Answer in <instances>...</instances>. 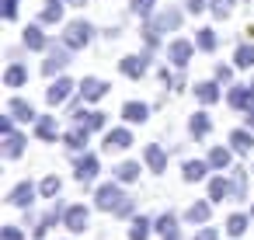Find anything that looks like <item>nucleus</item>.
Segmentation results:
<instances>
[{"instance_id":"obj_1","label":"nucleus","mask_w":254,"mask_h":240,"mask_svg":"<svg viewBox=\"0 0 254 240\" xmlns=\"http://www.w3.org/2000/svg\"><path fill=\"white\" fill-rule=\"evenodd\" d=\"M91 35H94V28H91L87 21H70L66 32H63V42H66L70 49H84V46L91 42Z\"/></svg>"},{"instance_id":"obj_2","label":"nucleus","mask_w":254,"mask_h":240,"mask_svg":"<svg viewBox=\"0 0 254 240\" xmlns=\"http://www.w3.org/2000/svg\"><path fill=\"white\" fill-rule=\"evenodd\" d=\"M126 195H122V188H119V181H108V184H101L98 188V195H94V205L98 209H119V202H122Z\"/></svg>"},{"instance_id":"obj_3","label":"nucleus","mask_w":254,"mask_h":240,"mask_svg":"<svg viewBox=\"0 0 254 240\" xmlns=\"http://www.w3.org/2000/svg\"><path fill=\"white\" fill-rule=\"evenodd\" d=\"M178 25H181V11H174V7H167V11H160L153 21H150V32H178Z\"/></svg>"},{"instance_id":"obj_4","label":"nucleus","mask_w":254,"mask_h":240,"mask_svg":"<svg viewBox=\"0 0 254 240\" xmlns=\"http://www.w3.org/2000/svg\"><path fill=\"white\" fill-rule=\"evenodd\" d=\"M66 49H70L66 42H63V46H53V49H49V60L42 63V73H46V77H53V73H60V70H63V66L70 63V56H66Z\"/></svg>"},{"instance_id":"obj_5","label":"nucleus","mask_w":254,"mask_h":240,"mask_svg":"<svg viewBox=\"0 0 254 240\" xmlns=\"http://www.w3.org/2000/svg\"><path fill=\"white\" fill-rule=\"evenodd\" d=\"M77 91H80L84 101H101V98L108 94V84L98 80V77H84V84H77Z\"/></svg>"},{"instance_id":"obj_6","label":"nucleus","mask_w":254,"mask_h":240,"mask_svg":"<svg viewBox=\"0 0 254 240\" xmlns=\"http://www.w3.org/2000/svg\"><path fill=\"white\" fill-rule=\"evenodd\" d=\"M87 219H91V212H87L84 205H70L66 216H63V226L73 230V233H84V230H87Z\"/></svg>"},{"instance_id":"obj_7","label":"nucleus","mask_w":254,"mask_h":240,"mask_svg":"<svg viewBox=\"0 0 254 240\" xmlns=\"http://www.w3.org/2000/svg\"><path fill=\"white\" fill-rule=\"evenodd\" d=\"M73 87H77L73 80H66V77H60V80H56V84H53V87L46 91V101H49V105H63V101H66V98L73 94Z\"/></svg>"},{"instance_id":"obj_8","label":"nucleus","mask_w":254,"mask_h":240,"mask_svg":"<svg viewBox=\"0 0 254 240\" xmlns=\"http://www.w3.org/2000/svg\"><path fill=\"white\" fill-rule=\"evenodd\" d=\"M98 178V157L94 153H84L80 160H77V181L80 184H91Z\"/></svg>"},{"instance_id":"obj_9","label":"nucleus","mask_w":254,"mask_h":240,"mask_svg":"<svg viewBox=\"0 0 254 240\" xmlns=\"http://www.w3.org/2000/svg\"><path fill=\"white\" fill-rule=\"evenodd\" d=\"M7 202H11V205H18V209H32V202H35V184L21 181V184L7 195Z\"/></svg>"},{"instance_id":"obj_10","label":"nucleus","mask_w":254,"mask_h":240,"mask_svg":"<svg viewBox=\"0 0 254 240\" xmlns=\"http://www.w3.org/2000/svg\"><path fill=\"white\" fill-rule=\"evenodd\" d=\"M254 146V129H233L230 132V150L233 153H251Z\"/></svg>"},{"instance_id":"obj_11","label":"nucleus","mask_w":254,"mask_h":240,"mask_svg":"<svg viewBox=\"0 0 254 240\" xmlns=\"http://www.w3.org/2000/svg\"><path fill=\"white\" fill-rule=\"evenodd\" d=\"M146 70H150V56H126V60H122V73L132 77V80L143 77Z\"/></svg>"},{"instance_id":"obj_12","label":"nucleus","mask_w":254,"mask_h":240,"mask_svg":"<svg viewBox=\"0 0 254 240\" xmlns=\"http://www.w3.org/2000/svg\"><path fill=\"white\" fill-rule=\"evenodd\" d=\"M167 60H171L174 66H185V63L191 60V42H185V39L171 42V49H167Z\"/></svg>"},{"instance_id":"obj_13","label":"nucleus","mask_w":254,"mask_h":240,"mask_svg":"<svg viewBox=\"0 0 254 240\" xmlns=\"http://www.w3.org/2000/svg\"><path fill=\"white\" fill-rule=\"evenodd\" d=\"M7 112H11L18 122H32V119H39L35 108H32V101H25V98H14V101L7 105Z\"/></svg>"},{"instance_id":"obj_14","label":"nucleus","mask_w":254,"mask_h":240,"mask_svg":"<svg viewBox=\"0 0 254 240\" xmlns=\"http://www.w3.org/2000/svg\"><path fill=\"white\" fill-rule=\"evenodd\" d=\"M77 125L98 132V129H105V112H84V108H77Z\"/></svg>"},{"instance_id":"obj_15","label":"nucleus","mask_w":254,"mask_h":240,"mask_svg":"<svg viewBox=\"0 0 254 240\" xmlns=\"http://www.w3.org/2000/svg\"><path fill=\"white\" fill-rule=\"evenodd\" d=\"M21 150H25V136L21 132H4V157L7 160H14V157H21Z\"/></svg>"},{"instance_id":"obj_16","label":"nucleus","mask_w":254,"mask_h":240,"mask_svg":"<svg viewBox=\"0 0 254 240\" xmlns=\"http://www.w3.org/2000/svg\"><path fill=\"white\" fill-rule=\"evenodd\" d=\"M146 115H150V108L143 101H126L122 105V119L126 122H146Z\"/></svg>"},{"instance_id":"obj_17","label":"nucleus","mask_w":254,"mask_h":240,"mask_svg":"<svg viewBox=\"0 0 254 240\" xmlns=\"http://www.w3.org/2000/svg\"><path fill=\"white\" fill-rule=\"evenodd\" d=\"M129 143H132V132L129 129H112L105 136V150H126Z\"/></svg>"},{"instance_id":"obj_18","label":"nucleus","mask_w":254,"mask_h":240,"mask_svg":"<svg viewBox=\"0 0 254 240\" xmlns=\"http://www.w3.org/2000/svg\"><path fill=\"white\" fill-rule=\"evenodd\" d=\"M143 157H146V164H150V171H157V174H160V171H167V153H164V150H160L157 143H150Z\"/></svg>"},{"instance_id":"obj_19","label":"nucleus","mask_w":254,"mask_h":240,"mask_svg":"<svg viewBox=\"0 0 254 240\" xmlns=\"http://www.w3.org/2000/svg\"><path fill=\"white\" fill-rule=\"evenodd\" d=\"M195 98H198L202 105H212V101H219V84H212V80H202V84H195Z\"/></svg>"},{"instance_id":"obj_20","label":"nucleus","mask_w":254,"mask_h":240,"mask_svg":"<svg viewBox=\"0 0 254 240\" xmlns=\"http://www.w3.org/2000/svg\"><path fill=\"white\" fill-rule=\"evenodd\" d=\"M233 195V184L226 181V178H212L209 181V198L212 202H223V198H230Z\"/></svg>"},{"instance_id":"obj_21","label":"nucleus","mask_w":254,"mask_h":240,"mask_svg":"<svg viewBox=\"0 0 254 240\" xmlns=\"http://www.w3.org/2000/svg\"><path fill=\"white\" fill-rule=\"evenodd\" d=\"M25 80H28V70H25L21 63H11L7 73H4V84H7V87H21Z\"/></svg>"},{"instance_id":"obj_22","label":"nucleus","mask_w":254,"mask_h":240,"mask_svg":"<svg viewBox=\"0 0 254 240\" xmlns=\"http://www.w3.org/2000/svg\"><path fill=\"white\" fill-rule=\"evenodd\" d=\"M188 129H191V136H195V139H202V136L212 129V122H209V115H205V112H195V115H191V122H188Z\"/></svg>"},{"instance_id":"obj_23","label":"nucleus","mask_w":254,"mask_h":240,"mask_svg":"<svg viewBox=\"0 0 254 240\" xmlns=\"http://www.w3.org/2000/svg\"><path fill=\"white\" fill-rule=\"evenodd\" d=\"M35 132H39V139H56V119L53 115H39L35 119Z\"/></svg>"},{"instance_id":"obj_24","label":"nucleus","mask_w":254,"mask_h":240,"mask_svg":"<svg viewBox=\"0 0 254 240\" xmlns=\"http://www.w3.org/2000/svg\"><path fill=\"white\" fill-rule=\"evenodd\" d=\"M209 167H212V164H202V160H188V164H185V171H181V174H185V181H202V178H205V171H209Z\"/></svg>"},{"instance_id":"obj_25","label":"nucleus","mask_w":254,"mask_h":240,"mask_svg":"<svg viewBox=\"0 0 254 240\" xmlns=\"http://www.w3.org/2000/svg\"><path fill=\"white\" fill-rule=\"evenodd\" d=\"M87 132H91V129H84V125L70 129V132H66V146H70V150H84V146H87Z\"/></svg>"},{"instance_id":"obj_26","label":"nucleus","mask_w":254,"mask_h":240,"mask_svg":"<svg viewBox=\"0 0 254 240\" xmlns=\"http://www.w3.org/2000/svg\"><path fill=\"white\" fill-rule=\"evenodd\" d=\"M136 178H139V164L136 160H126V164L115 167V181H136Z\"/></svg>"},{"instance_id":"obj_27","label":"nucleus","mask_w":254,"mask_h":240,"mask_svg":"<svg viewBox=\"0 0 254 240\" xmlns=\"http://www.w3.org/2000/svg\"><path fill=\"white\" fill-rule=\"evenodd\" d=\"M209 209H212L209 202H195V205H188L185 219H188V223H205V219H209Z\"/></svg>"},{"instance_id":"obj_28","label":"nucleus","mask_w":254,"mask_h":240,"mask_svg":"<svg viewBox=\"0 0 254 240\" xmlns=\"http://www.w3.org/2000/svg\"><path fill=\"white\" fill-rule=\"evenodd\" d=\"M63 4H66V0H46V7H42V21H60L63 18Z\"/></svg>"},{"instance_id":"obj_29","label":"nucleus","mask_w":254,"mask_h":240,"mask_svg":"<svg viewBox=\"0 0 254 240\" xmlns=\"http://www.w3.org/2000/svg\"><path fill=\"white\" fill-rule=\"evenodd\" d=\"M195 46H198L202 53H212V49H216V32H212V28H198Z\"/></svg>"},{"instance_id":"obj_30","label":"nucleus","mask_w":254,"mask_h":240,"mask_svg":"<svg viewBox=\"0 0 254 240\" xmlns=\"http://www.w3.org/2000/svg\"><path fill=\"white\" fill-rule=\"evenodd\" d=\"M209 164H212L216 171H226V167H230V150H226V146H216V150L209 153Z\"/></svg>"},{"instance_id":"obj_31","label":"nucleus","mask_w":254,"mask_h":240,"mask_svg":"<svg viewBox=\"0 0 254 240\" xmlns=\"http://www.w3.org/2000/svg\"><path fill=\"white\" fill-rule=\"evenodd\" d=\"M153 230H157V233H164V237H167V233H174V230H178V216H174V212H164V216L153 223Z\"/></svg>"},{"instance_id":"obj_32","label":"nucleus","mask_w":254,"mask_h":240,"mask_svg":"<svg viewBox=\"0 0 254 240\" xmlns=\"http://www.w3.org/2000/svg\"><path fill=\"white\" fill-rule=\"evenodd\" d=\"M150 226H153V223L139 216V219H136V223L129 226V240H146V237H150Z\"/></svg>"},{"instance_id":"obj_33","label":"nucleus","mask_w":254,"mask_h":240,"mask_svg":"<svg viewBox=\"0 0 254 240\" xmlns=\"http://www.w3.org/2000/svg\"><path fill=\"white\" fill-rule=\"evenodd\" d=\"M247 223H251V219L237 212V216H230V219H226V233H230V237H240V233L247 230Z\"/></svg>"},{"instance_id":"obj_34","label":"nucleus","mask_w":254,"mask_h":240,"mask_svg":"<svg viewBox=\"0 0 254 240\" xmlns=\"http://www.w3.org/2000/svg\"><path fill=\"white\" fill-rule=\"evenodd\" d=\"M233 63H237L240 70L254 66V46H240V49H237V56H233Z\"/></svg>"},{"instance_id":"obj_35","label":"nucleus","mask_w":254,"mask_h":240,"mask_svg":"<svg viewBox=\"0 0 254 240\" xmlns=\"http://www.w3.org/2000/svg\"><path fill=\"white\" fill-rule=\"evenodd\" d=\"M25 46H28V49H46V35H42V28H28V32H25Z\"/></svg>"},{"instance_id":"obj_36","label":"nucleus","mask_w":254,"mask_h":240,"mask_svg":"<svg viewBox=\"0 0 254 240\" xmlns=\"http://www.w3.org/2000/svg\"><path fill=\"white\" fill-rule=\"evenodd\" d=\"M209 7H212L216 18H226V14L233 11V0H209Z\"/></svg>"},{"instance_id":"obj_37","label":"nucleus","mask_w":254,"mask_h":240,"mask_svg":"<svg viewBox=\"0 0 254 240\" xmlns=\"http://www.w3.org/2000/svg\"><path fill=\"white\" fill-rule=\"evenodd\" d=\"M0 14H4V21H14L18 18V0H0Z\"/></svg>"},{"instance_id":"obj_38","label":"nucleus","mask_w":254,"mask_h":240,"mask_svg":"<svg viewBox=\"0 0 254 240\" xmlns=\"http://www.w3.org/2000/svg\"><path fill=\"white\" fill-rule=\"evenodd\" d=\"M39 191H42L46 198H53V195H60V178H46V181L39 184Z\"/></svg>"},{"instance_id":"obj_39","label":"nucleus","mask_w":254,"mask_h":240,"mask_svg":"<svg viewBox=\"0 0 254 240\" xmlns=\"http://www.w3.org/2000/svg\"><path fill=\"white\" fill-rule=\"evenodd\" d=\"M150 11H153V0H132V14L150 18Z\"/></svg>"},{"instance_id":"obj_40","label":"nucleus","mask_w":254,"mask_h":240,"mask_svg":"<svg viewBox=\"0 0 254 240\" xmlns=\"http://www.w3.org/2000/svg\"><path fill=\"white\" fill-rule=\"evenodd\" d=\"M0 240H21V230L18 226H4L0 230Z\"/></svg>"},{"instance_id":"obj_41","label":"nucleus","mask_w":254,"mask_h":240,"mask_svg":"<svg viewBox=\"0 0 254 240\" xmlns=\"http://www.w3.org/2000/svg\"><path fill=\"white\" fill-rule=\"evenodd\" d=\"M195 240H219V233H216L212 226H205V230H198V233H195Z\"/></svg>"},{"instance_id":"obj_42","label":"nucleus","mask_w":254,"mask_h":240,"mask_svg":"<svg viewBox=\"0 0 254 240\" xmlns=\"http://www.w3.org/2000/svg\"><path fill=\"white\" fill-rule=\"evenodd\" d=\"M230 77H233V70H230V66H216V80H219V84H226Z\"/></svg>"},{"instance_id":"obj_43","label":"nucleus","mask_w":254,"mask_h":240,"mask_svg":"<svg viewBox=\"0 0 254 240\" xmlns=\"http://www.w3.org/2000/svg\"><path fill=\"white\" fill-rule=\"evenodd\" d=\"M185 4H188V11H191V14H198V11H205L209 0H185Z\"/></svg>"},{"instance_id":"obj_44","label":"nucleus","mask_w":254,"mask_h":240,"mask_svg":"<svg viewBox=\"0 0 254 240\" xmlns=\"http://www.w3.org/2000/svg\"><path fill=\"white\" fill-rule=\"evenodd\" d=\"M115 212H119V216H129V212H132V198H122V202H119V209H115Z\"/></svg>"},{"instance_id":"obj_45","label":"nucleus","mask_w":254,"mask_h":240,"mask_svg":"<svg viewBox=\"0 0 254 240\" xmlns=\"http://www.w3.org/2000/svg\"><path fill=\"white\" fill-rule=\"evenodd\" d=\"M11 119H14V115H4V119H0V132H11V129H14Z\"/></svg>"},{"instance_id":"obj_46","label":"nucleus","mask_w":254,"mask_h":240,"mask_svg":"<svg viewBox=\"0 0 254 240\" xmlns=\"http://www.w3.org/2000/svg\"><path fill=\"white\" fill-rule=\"evenodd\" d=\"M247 129H254V101H251V108H247Z\"/></svg>"},{"instance_id":"obj_47","label":"nucleus","mask_w":254,"mask_h":240,"mask_svg":"<svg viewBox=\"0 0 254 240\" xmlns=\"http://www.w3.org/2000/svg\"><path fill=\"white\" fill-rule=\"evenodd\" d=\"M164 240H181V233H178V230H174V233H167V237H164Z\"/></svg>"},{"instance_id":"obj_48","label":"nucleus","mask_w":254,"mask_h":240,"mask_svg":"<svg viewBox=\"0 0 254 240\" xmlns=\"http://www.w3.org/2000/svg\"><path fill=\"white\" fill-rule=\"evenodd\" d=\"M66 4H77V7H84V4H87V0H66Z\"/></svg>"},{"instance_id":"obj_49","label":"nucleus","mask_w":254,"mask_h":240,"mask_svg":"<svg viewBox=\"0 0 254 240\" xmlns=\"http://www.w3.org/2000/svg\"><path fill=\"white\" fill-rule=\"evenodd\" d=\"M251 219H254V209H251Z\"/></svg>"}]
</instances>
